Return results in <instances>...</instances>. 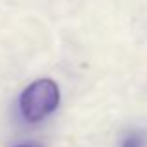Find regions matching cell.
Returning a JSON list of instances; mask_svg holds the SVG:
<instances>
[{
    "instance_id": "cell-1",
    "label": "cell",
    "mask_w": 147,
    "mask_h": 147,
    "mask_svg": "<svg viewBox=\"0 0 147 147\" xmlns=\"http://www.w3.org/2000/svg\"><path fill=\"white\" fill-rule=\"evenodd\" d=\"M60 104V90L50 78H41L32 82L19 99V108L26 121L37 123L50 115Z\"/></svg>"
},
{
    "instance_id": "cell-2",
    "label": "cell",
    "mask_w": 147,
    "mask_h": 147,
    "mask_svg": "<svg viewBox=\"0 0 147 147\" xmlns=\"http://www.w3.org/2000/svg\"><path fill=\"white\" fill-rule=\"evenodd\" d=\"M121 147H145V136L142 132H130L125 136Z\"/></svg>"
},
{
    "instance_id": "cell-3",
    "label": "cell",
    "mask_w": 147,
    "mask_h": 147,
    "mask_svg": "<svg viewBox=\"0 0 147 147\" xmlns=\"http://www.w3.org/2000/svg\"><path fill=\"white\" fill-rule=\"evenodd\" d=\"M19 147H37V145H19Z\"/></svg>"
}]
</instances>
